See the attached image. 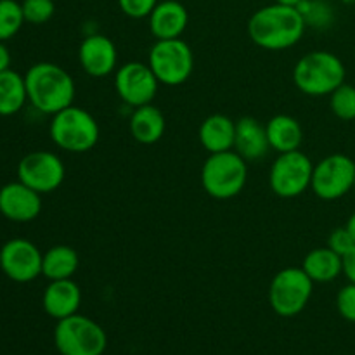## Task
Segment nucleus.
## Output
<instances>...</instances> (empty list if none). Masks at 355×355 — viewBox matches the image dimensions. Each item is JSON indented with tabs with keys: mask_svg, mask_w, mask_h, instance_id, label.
Here are the masks:
<instances>
[{
	"mask_svg": "<svg viewBox=\"0 0 355 355\" xmlns=\"http://www.w3.org/2000/svg\"><path fill=\"white\" fill-rule=\"evenodd\" d=\"M78 61L87 75L94 78H104L118 69L116 45L106 35H89L80 44Z\"/></svg>",
	"mask_w": 355,
	"mask_h": 355,
	"instance_id": "obj_14",
	"label": "nucleus"
},
{
	"mask_svg": "<svg viewBox=\"0 0 355 355\" xmlns=\"http://www.w3.org/2000/svg\"><path fill=\"white\" fill-rule=\"evenodd\" d=\"M336 309L345 321L355 324V284L349 283L336 295Z\"/></svg>",
	"mask_w": 355,
	"mask_h": 355,
	"instance_id": "obj_30",
	"label": "nucleus"
},
{
	"mask_svg": "<svg viewBox=\"0 0 355 355\" xmlns=\"http://www.w3.org/2000/svg\"><path fill=\"white\" fill-rule=\"evenodd\" d=\"M304 16L297 7L270 3L262 7L248 21V35L255 45L266 51H284L302 40L305 33Z\"/></svg>",
	"mask_w": 355,
	"mask_h": 355,
	"instance_id": "obj_1",
	"label": "nucleus"
},
{
	"mask_svg": "<svg viewBox=\"0 0 355 355\" xmlns=\"http://www.w3.org/2000/svg\"><path fill=\"white\" fill-rule=\"evenodd\" d=\"M352 191H355V180H354V189Z\"/></svg>",
	"mask_w": 355,
	"mask_h": 355,
	"instance_id": "obj_36",
	"label": "nucleus"
},
{
	"mask_svg": "<svg viewBox=\"0 0 355 355\" xmlns=\"http://www.w3.org/2000/svg\"><path fill=\"white\" fill-rule=\"evenodd\" d=\"M49 134L58 148L68 153H89L99 142V123L87 110L69 106L52 114Z\"/></svg>",
	"mask_w": 355,
	"mask_h": 355,
	"instance_id": "obj_5",
	"label": "nucleus"
},
{
	"mask_svg": "<svg viewBox=\"0 0 355 355\" xmlns=\"http://www.w3.org/2000/svg\"><path fill=\"white\" fill-rule=\"evenodd\" d=\"M329 107L333 114L343 121L355 120V87L342 83L329 94Z\"/></svg>",
	"mask_w": 355,
	"mask_h": 355,
	"instance_id": "obj_26",
	"label": "nucleus"
},
{
	"mask_svg": "<svg viewBox=\"0 0 355 355\" xmlns=\"http://www.w3.org/2000/svg\"><path fill=\"white\" fill-rule=\"evenodd\" d=\"M149 68L159 85L177 87L191 78L194 69L193 49L182 38L156 40L149 51Z\"/></svg>",
	"mask_w": 355,
	"mask_h": 355,
	"instance_id": "obj_8",
	"label": "nucleus"
},
{
	"mask_svg": "<svg viewBox=\"0 0 355 355\" xmlns=\"http://www.w3.org/2000/svg\"><path fill=\"white\" fill-rule=\"evenodd\" d=\"M42 305L49 318L61 321L73 314H78L82 305V290L73 279L51 281L42 297Z\"/></svg>",
	"mask_w": 355,
	"mask_h": 355,
	"instance_id": "obj_16",
	"label": "nucleus"
},
{
	"mask_svg": "<svg viewBox=\"0 0 355 355\" xmlns=\"http://www.w3.org/2000/svg\"><path fill=\"white\" fill-rule=\"evenodd\" d=\"M326 246H328V248H331L335 253H338L340 257H345L347 253L352 252V250L355 248V239L349 232V229L343 225V227L335 229V231L329 234L328 245Z\"/></svg>",
	"mask_w": 355,
	"mask_h": 355,
	"instance_id": "obj_31",
	"label": "nucleus"
},
{
	"mask_svg": "<svg viewBox=\"0 0 355 355\" xmlns=\"http://www.w3.org/2000/svg\"><path fill=\"white\" fill-rule=\"evenodd\" d=\"M21 7H23L24 21L30 24L47 23L55 12L54 0H23Z\"/></svg>",
	"mask_w": 355,
	"mask_h": 355,
	"instance_id": "obj_28",
	"label": "nucleus"
},
{
	"mask_svg": "<svg viewBox=\"0 0 355 355\" xmlns=\"http://www.w3.org/2000/svg\"><path fill=\"white\" fill-rule=\"evenodd\" d=\"M345 227L349 229V232H350V234H352V238L355 239V211L349 217V220H347Z\"/></svg>",
	"mask_w": 355,
	"mask_h": 355,
	"instance_id": "obj_34",
	"label": "nucleus"
},
{
	"mask_svg": "<svg viewBox=\"0 0 355 355\" xmlns=\"http://www.w3.org/2000/svg\"><path fill=\"white\" fill-rule=\"evenodd\" d=\"M166 121L162 110L151 104L135 107L130 116V134L139 144H156L165 135Z\"/></svg>",
	"mask_w": 355,
	"mask_h": 355,
	"instance_id": "obj_21",
	"label": "nucleus"
},
{
	"mask_svg": "<svg viewBox=\"0 0 355 355\" xmlns=\"http://www.w3.org/2000/svg\"><path fill=\"white\" fill-rule=\"evenodd\" d=\"M347 69L342 59L329 51H312L302 55L293 68V82L311 97L329 96L345 83Z\"/></svg>",
	"mask_w": 355,
	"mask_h": 355,
	"instance_id": "obj_3",
	"label": "nucleus"
},
{
	"mask_svg": "<svg viewBox=\"0 0 355 355\" xmlns=\"http://www.w3.org/2000/svg\"><path fill=\"white\" fill-rule=\"evenodd\" d=\"M304 0H276V3H281V6H288V7H300V3Z\"/></svg>",
	"mask_w": 355,
	"mask_h": 355,
	"instance_id": "obj_35",
	"label": "nucleus"
},
{
	"mask_svg": "<svg viewBox=\"0 0 355 355\" xmlns=\"http://www.w3.org/2000/svg\"><path fill=\"white\" fill-rule=\"evenodd\" d=\"M54 345L61 355H103L107 349V335L94 319L73 314L58 321Z\"/></svg>",
	"mask_w": 355,
	"mask_h": 355,
	"instance_id": "obj_6",
	"label": "nucleus"
},
{
	"mask_svg": "<svg viewBox=\"0 0 355 355\" xmlns=\"http://www.w3.org/2000/svg\"><path fill=\"white\" fill-rule=\"evenodd\" d=\"M314 281L302 267H286L272 277L269 286V305L279 318H295L309 305Z\"/></svg>",
	"mask_w": 355,
	"mask_h": 355,
	"instance_id": "obj_7",
	"label": "nucleus"
},
{
	"mask_svg": "<svg viewBox=\"0 0 355 355\" xmlns=\"http://www.w3.org/2000/svg\"><path fill=\"white\" fill-rule=\"evenodd\" d=\"M10 68V52L3 42H0V73Z\"/></svg>",
	"mask_w": 355,
	"mask_h": 355,
	"instance_id": "obj_33",
	"label": "nucleus"
},
{
	"mask_svg": "<svg viewBox=\"0 0 355 355\" xmlns=\"http://www.w3.org/2000/svg\"><path fill=\"white\" fill-rule=\"evenodd\" d=\"M28 101L44 114H55L73 106L76 87L73 76L54 62H37L24 75Z\"/></svg>",
	"mask_w": 355,
	"mask_h": 355,
	"instance_id": "obj_2",
	"label": "nucleus"
},
{
	"mask_svg": "<svg viewBox=\"0 0 355 355\" xmlns=\"http://www.w3.org/2000/svg\"><path fill=\"white\" fill-rule=\"evenodd\" d=\"M343 274L349 283L355 284V248L343 257Z\"/></svg>",
	"mask_w": 355,
	"mask_h": 355,
	"instance_id": "obj_32",
	"label": "nucleus"
},
{
	"mask_svg": "<svg viewBox=\"0 0 355 355\" xmlns=\"http://www.w3.org/2000/svg\"><path fill=\"white\" fill-rule=\"evenodd\" d=\"M28 101L24 76L14 69L0 73V116H12L19 113Z\"/></svg>",
	"mask_w": 355,
	"mask_h": 355,
	"instance_id": "obj_24",
	"label": "nucleus"
},
{
	"mask_svg": "<svg viewBox=\"0 0 355 355\" xmlns=\"http://www.w3.org/2000/svg\"><path fill=\"white\" fill-rule=\"evenodd\" d=\"M270 149L279 153H290L300 149L304 142V128L297 118L290 114H276L266 125Z\"/></svg>",
	"mask_w": 355,
	"mask_h": 355,
	"instance_id": "obj_20",
	"label": "nucleus"
},
{
	"mask_svg": "<svg viewBox=\"0 0 355 355\" xmlns=\"http://www.w3.org/2000/svg\"><path fill=\"white\" fill-rule=\"evenodd\" d=\"M314 163L304 151L279 153L269 172V186L276 196L291 200L311 187Z\"/></svg>",
	"mask_w": 355,
	"mask_h": 355,
	"instance_id": "obj_9",
	"label": "nucleus"
},
{
	"mask_svg": "<svg viewBox=\"0 0 355 355\" xmlns=\"http://www.w3.org/2000/svg\"><path fill=\"white\" fill-rule=\"evenodd\" d=\"M26 23L23 7L16 0H0V42L16 37L21 26Z\"/></svg>",
	"mask_w": 355,
	"mask_h": 355,
	"instance_id": "obj_25",
	"label": "nucleus"
},
{
	"mask_svg": "<svg viewBox=\"0 0 355 355\" xmlns=\"http://www.w3.org/2000/svg\"><path fill=\"white\" fill-rule=\"evenodd\" d=\"M44 253L23 238L9 239L0 248V269L14 283H31L42 276Z\"/></svg>",
	"mask_w": 355,
	"mask_h": 355,
	"instance_id": "obj_13",
	"label": "nucleus"
},
{
	"mask_svg": "<svg viewBox=\"0 0 355 355\" xmlns=\"http://www.w3.org/2000/svg\"><path fill=\"white\" fill-rule=\"evenodd\" d=\"M80 267V257L76 250L66 245H55L44 253L42 276L49 281L73 279Z\"/></svg>",
	"mask_w": 355,
	"mask_h": 355,
	"instance_id": "obj_23",
	"label": "nucleus"
},
{
	"mask_svg": "<svg viewBox=\"0 0 355 355\" xmlns=\"http://www.w3.org/2000/svg\"><path fill=\"white\" fill-rule=\"evenodd\" d=\"M302 269L314 283H331L343 274V257L328 246L314 248L305 255Z\"/></svg>",
	"mask_w": 355,
	"mask_h": 355,
	"instance_id": "obj_22",
	"label": "nucleus"
},
{
	"mask_svg": "<svg viewBox=\"0 0 355 355\" xmlns=\"http://www.w3.org/2000/svg\"><path fill=\"white\" fill-rule=\"evenodd\" d=\"M266 125L253 116H243L236 121L234 151L241 155L246 162H255L269 153Z\"/></svg>",
	"mask_w": 355,
	"mask_h": 355,
	"instance_id": "obj_18",
	"label": "nucleus"
},
{
	"mask_svg": "<svg viewBox=\"0 0 355 355\" xmlns=\"http://www.w3.org/2000/svg\"><path fill=\"white\" fill-rule=\"evenodd\" d=\"M355 162L347 155H329L314 165L311 189L324 201H335L354 189Z\"/></svg>",
	"mask_w": 355,
	"mask_h": 355,
	"instance_id": "obj_10",
	"label": "nucleus"
},
{
	"mask_svg": "<svg viewBox=\"0 0 355 355\" xmlns=\"http://www.w3.org/2000/svg\"><path fill=\"white\" fill-rule=\"evenodd\" d=\"M149 30L156 40L180 38L189 23L187 9L179 0H163L149 14Z\"/></svg>",
	"mask_w": 355,
	"mask_h": 355,
	"instance_id": "obj_17",
	"label": "nucleus"
},
{
	"mask_svg": "<svg viewBox=\"0 0 355 355\" xmlns=\"http://www.w3.org/2000/svg\"><path fill=\"white\" fill-rule=\"evenodd\" d=\"M42 211V194L21 180L9 182L0 189V214L10 222H31Z\"/></svg>",
	"mask_w": 355,
	"mask_h": 355,
	"instance_id": "obj_15",
	"label": "nucleus"
},
{
	"mask_svg": "<svg viewBox=\"0 0 355 355\" xmlns=\"http://www.w3.org/2000/svg\"><path fill=\"white\" fill-rule=\"evenodd\" d=\"M298 10L311 26H326L333 21V9L324 0H304Z\"/></svg>",
	"mask_w": 355,
	"mask_h": 355,
	"instance_id": "obj_27",
	"label": "nucleus"
},
{
	"mask_svg": "<svg viewBox=\"0 0 355 355\" xmlns=\"http://www.w3.org/2000/svg\"><path fill=\"white\" fill-rule=\"evenodd\" d=\"M198 137H200L205 151H208L210 155L231 151V149H234L236 121L220 113L210 114L201 121Z\"/></svg>",
	"mask_w": 355,
	"mask_h": 355,
	"instance_id": "obj_19",
	"label": "nucleus"
},
{
	"mask_svg": "<svg viewBox=\"0 0 355 355\" xmlns=\"http://www.w3.org/2000/svg\"><path fill=\"white\" fill-rule=\"evenodd\" d=\"M159 82L149 64L130 61L114 73V90L118 97L130 107H141L151 104L158 92Z\"/></svg>",
	"mask_w": 355,
	"mask_h": 355,
	"instance_id": "obj_12",
	"label": "nucleus"
},
{
	"mask_svg": "<svg viewBox=\"0 0 355 355\" xmlns=\"http://www.w3.org/2000/svg\"><path fill=\"white\" fill-rule=\"evenodd\" d=\"M248 180V162L231 149L208 156L201 168V186L214 200L236 198Z\"/></svg>",
	"mask_w": 355,
	"mask_h": 355,
	"instance_id": "obj_4",
	"label": "nucleus"
},
{
	"mask_svg": "<svg viewBox=\"0 0 355 355\" xmlns=\"http://www.w3.org/2000/svg\"><path fill=\"white\" fill-rule=\"evenodd\" d=\"M66 168L62 159L51 151H33L17 165V180L40 194L59 189L64 182Z\"/></svg>",
	"mask_w": 355,
	"mask_h": 355,
	"instance_id": "obj_11",
	"label": "nucleus"
},
{
	"mask_svg": "<svg viewBox=\"0 0 355 355\" xmlns=\"http://www.w3.org/2000/svg\"><path fill=\"white\" fill-rule=\"evenodd\" d=\"M159 0H118V7L125 16L132 19H144L149 17Z\"/></svg>",
	"mask_w": 355,
	"mask_h": 355,
	"instance_id": "obj_29",
	"label": "nucleus"
}]
</instances>
